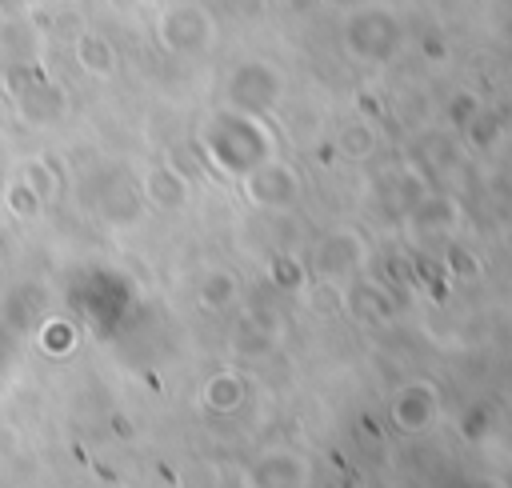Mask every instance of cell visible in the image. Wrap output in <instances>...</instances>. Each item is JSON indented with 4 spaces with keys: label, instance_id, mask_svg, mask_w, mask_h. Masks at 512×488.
I'll return each mask as SVG.
<instances>
[{
    "label": "cell",
    "instance_id": "obj_1",
    "mask_svg": "<svg viewBox=\"0 0 512 488\" xmlns=\"http://www.w3.org/2000/svg\"><path fill=\"white\" fill-rule=\"evenodd\" d=\"M160 36L168 48L176 52H188V48H200L204 36H208V20L200 16V8H172L160 24Z\"/></svg>",
    "mask_w": 512,
    "mask_h": 488
},
{
    "label": "cell",
    "instance_id": "obj_2",
    "mask_svg": "<svg viewBox=\"0 0 512 488\" xmlns=\"http://www.w3.org/2000/svg\"><path fill=\"white\" fill-rule=\"evenodd\" d=\"M76 64H80L88 76H112V68H116V52H112V44H108L104 36L84 32V36L76 40Z\"/></svg>",
    "mask_w": 512,
    "mask_h": 488
},
{
    "label": "cell",
    "instance_id": "obj_3",
    "mask_svg": "<svg viewBox=\"0 0 512 488\" xmlns=\"http://www.w3.org/2000/svg\"><path fill=\"white\" fill-rule=\"evenodd\" d=\"M272 184H268V172L264 168H256L252 172V196L260 200V204H288L292 200V192H296V180H292V172H284V168H272Z\"/></svg>",
    "mask_w": 512,
    "mask_h": 488
},
{
    "label": "cell",
    "instance_id": "obj_4",
    "mask_svg": "<svg viewBox=\"0 0 512 488\" xmlns=\"http://www.w3.org/2000/svg\"><path fill=\"white\" fill-rule=\"evenodd\" d=\"M144 188H148V196L160 204V208H176V204H184V180L172 172V168H152L148 172V180H144Z\"/></svg>",
    "mask_w": 512,
    "mask_h": 488
},
{
    "label": "cell",
    "instance_id": "obj_5",
    "mask_svg": "<svg viewBox=\"0 0 512 488\" xmlns=\"http://www.w3.org/2000/svg\"><path fill=\"white\" fill-rule=\"evenodd\" d=\"M20 184H24L28 192H36V200H48V196L56 192V180H52V172H48V164H44V160H32V164H24V172H20Z\"/></svg>",
    "mask_w": 512,
    "mask_h": 488
},
{
    "label": "cell",
    "instance_id": "obj_6",
    "mask_svg": "<svg viewBox=\"0 0 512 488\" xmlns=\"http://www.w3.org/2000/svg\"><path fill=\"white\" fill-rule=\"evenodd\" d=\"M8 208H12L16 216H32V212L40 208V200H36V192H28L24 184H12V192H8Z\"/></svg>",
    "mask_w": 512,
    "mask_h": 488
}]
</instances>
